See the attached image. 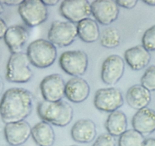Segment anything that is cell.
I'll use <instances>...</instances> for the list:
<instances>
[{
    "label": "cell",
    "instance_id": "obj_35",
    "mask_svg": "<svg viewBox=\"0 0 155 146\" xmlns=\"http://www.w3.org/2000/svg\"><path fill=\"white\" fill-rule=\"evenodd\" d=\"M4 5L2 3V2H0V15L4 12Z\"/></svg>",
    "mask_w": 155,
    "mask_h": 146
},
{
    "label": "cell",
    "instance_id": "obj_7",
    "mask_svg": "<svg viewBox=\"0 0 155 146\" xmlns=\"http://www.w3.org/2000/svg\"><path fill=\"white\" fill-rule=\"evenodd\" d=\"M77 36V25L70 21H53L48 32V40L60 47L71 45Z\"/></svg>",
    "mask_w": 155,
    "mask_h": 146
},
{
    "label": "cell",
    "instance_id": "obj_28",
    "mask_svg": "<svg viewBox=\"0 0 155 146\" xmlns=\"http://www.w3.org/2000/svg\"><path fill=\"white\" fill-rule=\"evenodd\" d=\"M116 2L119 7H122L127 9H132L137 5L138 1H136V0H130V1L117 0V1H116Z\"/></svg>",
    "mask_w": 155,
    "mask_h": 146
},
{
    "label": "cell",
    "instance_id": "obj_32",
    "mask_svg": "<svg viewBox=\"0 0 155 146\" xmlns=\"http://www.w3.org/2000/svg\"><path fill=\"white\" fill-rule=\"evenodd\" d=\"M42 2L46 6H54L59 2L58 0H44Z\"/></svg>",
    "mask_w": 155,
    "mask_h": 146
},
{
    "label": "cell",
    "instance_id": "obj_3",
    "mask_svg": "<svg viewBox=\"0 0 155 146\" xmlns=\"http://www.w3.org/2000/svg\"><path fill=\"white\" fill-rule=\"evenodd\" d=\"M27 55L30 64L39 68H46L55 62L57 49L48 40L37 39L28 45Z\"/></svg>",
    "mask_w": 155,
    "mask_h": 146
},
{
    "label": "cell",
    "instance_id": "obj_1",
    "mask_svg": "<svg viewBox=\"0 0 155 146\" xmlns=\"http://www.w3.org/2000/svg\"><path fill=\"white\" fill-rule=\"evenodd\" d=\"M33 96L23 88L6 90L0 100V116L5 124L24 121L33 110Z\"/></svg>",
    "mask_w": 155,
    "mask_h": 146
},
{
    "label": "cell",
    "instance_id": "obj_13",
    "mask_svg": "<svg viewBox=\"0 0 155 146\" xmlns=\"http://www.w3.org/2000/svg\"><path fill=\"white\" fill-rule=\"evenodd\" d=\"M32 127L27 122L24 121L5 124L4 135L9 145L20 146L24 144L31 136Z\"/></svg>",
    "mask_w": 155,
    "mask_h": 146
},
{
    "label": "cell",
    "instance_id": "obj_37",
    "mask_svg": "<svg viewBox=\"0 0 155 146\" xmlns=\"http://www.w3.org/2000/svg\"><path fill=\"white\" fill-rule=\"evenodd\" d=\"M8 146H12V145H8Z\"/></svg>",
    "mask_w": 155,
    "mask_h": 146
},
{
    "label": "cell",
    "instance_id": "obj_26",
    "mask_svg": "<svg viewBox=\"0 0 155 146\" xmlns=\"http://www.w3.org/2000/svg\"><path fill=\"white\" fill-rule=\"evenodd\" d=\"M142 45L148 51H155V25L147 29L143 33Z\"/></svg>",
    "mask_w": 155,
    "mask_h": 146
},
{
    "label": "cell",
    "instance_id": "obj_20",
    "mask_svg": "<svg viewBox=\"0 0 155 146\" xmlns=\"http://www.w3.org/2000/svg\"><path fill=\"white\" fill-rule=\"evenodd\" d=\"M31 136L39 146H52L55 140V134L51 124L41 121L32 127Z\"/></svg>",
    "mask_w": 155,
    "mask_h": 146
},
{
    "label": "cell",
    "instance_id": "obj_16",
    "mask_svg": "<svg viewBox=\"0 0 155 146\" xmlns=\"http://www.w3.org/2000/svg\"><path fill=\"white\" fill-rule=\"evenodd\" d=\"M133 129L142 135H148L155 132V111L145 107L137 110L132 119Z\"/></svg>",
    "mask_w": 155,
    "mask_h": 146
},
{
    "label": "cell",
    "instance_id": "obj_15",
    "mask_svg": "<svg viewBox=\"0 0 155 146\" xmlns=\"http://www.w3.org/2000/svg\"><path fill=\"white\" fill-rule=\"evenodd\" d=\"M90 94V86L85 79L73 77L65 85V97L74 103H80L86 100Z\"/></svg>",
    "mask_w": 155,
    "mask_h": 146
},
{
    "label": "cell",
    "instance_id": "obj_36",
    "mask_svg": "<svg viewBox=\"0 0 155 146\" xmlns=\"http://www.w3.org/2000/svg\"><path fill=\"white\" fill-rule=\"evenodd\" d=\"M69 146H78V145H75V144H74V145H69Z\"/></svg>",
    "mask_w": 155,
    "mask_h": 146
},
{
    "label": "cell",
    "instance_id": "obj_23",
    "mask_svg": "<svg viewBox=\"0 0 155 146\" xmlns=\"http://www.w3.org/2000/svg\"><path fill=\"white\" fill-rule=\"evenodd\" d=\"M100 43L107 49L117 47L121 42V36L119 30L114 27H107L100 33Z\"/></svg>",
    "mask_w": 155,
    "mask_h": 146
},
{
    "label": "cell",
    "instance_id": "obj_17",
    "mask_svg": "<svg viewBox=\"0 0 155 146\" xmlns=\"http://www.w3.org/2000/svg\"><path fill=\"white\" fill-rule=\"evenodd\" d=\"M151 59L150 52L142 45L130 47L124 52V61L134 71H139L148 66Z\"/></svg>",
    "mask_w": 155,
    "mask_h": 146
},
{
    "label": "cell",
    "instance_id": "obj_19",
    "mask_svg": "<svg viewBox=\"0 0 155 146\" xmlns=\"http://www.w3.org/2000/svg\"><path fill=\"white\" fill-rule=\"evenodd\" d=\"M126 98L130 107L139 110L148 107L151 101V94L142 85H134L128 89Z\"/></svg>",
    "mask_w": 155,
    "mask_h": 146
},
{
    "label": "cell",
    "instance_id": "obj_8",
    "mask_svg": "<svg viewBox=\"0 0 155 146\" xmlns=\"http://www.w3.org/2000/svg\"><path fill=\"white\" fill-rule=\"evenodd\" d=\"M124 97L121 91L116 88L98 89L95 92L93 103L97 109L105 113L118 110L124 104Z\"/></svg>",
    "mask_w": 155,
    "mask_h": 146
},
{
    "label": "cell",
    "instance_id": "obj_34",
    "mask_svg": "<svg viewBox=\"0 0 155 146\" xmlns=\"http://www.w3.org/2000/svg\"><path fill=\"white\" fill-rule=\"evenodd\" d=\"M3 89H4V82H3L2 78L0 75V95H1L2 93Z\"/></svg>",
    "mask_w": 155,
    "mask_h": 146
},
{
    "label": "cell",
    "instance_id": "obj_6",
    "mask_svg": "<svg viewBox=\"0 0 155 146\" xmlns=\"http://www.w3.org/2000/svg\"><path fill=\"white\" fill-rule=\"evenodd\" d=\"M89 58L83 50H68L61 53L59 65L64 72L74 77L83 75L87 70Z\"/></svg>",
    "mask_w": 155,
    "mask_h": 146
},
{
    "label": "cell",
    "instance_id": "obj_22",
    "mask_svg": "<svg viewBox=\"0 0 155 146\" xmlns=\"http://www.w3.org/2000/svg\"><path fill=\"white\" fill-rule=\"evenodd\" d=\"M127 118L121 110L110 113L106 120L105 126L107 133L113 137H120L127 130Z\"/></svg>",
    "mask_w": 155,
    "mask_h": 146
},
{
    "label": "cell",
    "instance_id": "obj_9",
    "mask_svg": "<svg viewBox=\"0 0 155 146\" xmlns=\"http://www.w3.org/2000/svg\"><path fill=\"white\" fill-rule=\"evenodd\" d=\"M59 12L68 21L78 24L92 15L91 3L87 0H64L61 3Z\"/></svg>",
    "mask_w": 155,
    "mask_h": 146
},
{
    "label": "cell",
    "instance_id": "obj_10",
    "mask_svg": "<svg viewBox=\"0 0 155 146\" xmlns=\"http://www.w3.org/2000/svg\"><path fill=\"white\" fill-rule=\"evenodd\" d=\"M65 85L66 83L60 74L45 76L39 85V89L44 100L50 102L61 100L65 96Z\"/></svg>",
    "mask_w": 155,
    "mask_h": 146
},
{
    "label": "cell",
    "instance_id": "obj_31",
    "mask_svg": "<svg viewBox=\"0 0 155 146\" xmlns=\"http://www.w3.org/2000/svg\"><path fill=\"white\" fill-rule=\"evenodd\" d=\"M143 146H155V138H148L145 140Z\"/></svg>",
    "mask_w": 155,
    "mask_h": 146
},
{
    "label": "cell",
    "instance_id": "obj_21",
    "mask_svg": "<svg viewBox=\"0 0 155 146\" xmlns=\"http://www.w3.org/2000/svg\"><path fill=\"white\" fill-rule=\"evenodd\" d=\"M77 36L83 42L91 43L99 40L100 29L95 20L88 18L77 24Z\"/></svg>",
    "mask_w": 155,
    "mask_h": 146
},
{
    "label": "cell",
    "instance_id": "obj_25",
    "mask_svg": "<svg viewBox=\"0 0 155 146\" xmlns=\"http://www.w3.org/2000/svg\"><path fill=\"white\" fill-rule=\"evenodd\" d=\"M141 85L150 91H155V65L145 70L141 78Z\"/></svg>",
    "mask_w": 155,
    "mask_h": 146
},
{
    "label": "cell",
    "instance_id": "obj_24",
    "mask_svg": "<svg viewBox=\"0 0 155 146\" xmlns=\"http://www.w3.org/2000/svg\"><path fill=\"white\" fill-rule=\"evenodd\" d=\"M145 137L134 129H127L119 137L118 146H143Z\"/></svg>",
    "mask_w": 155,
    "mask_h": 146
},
{
    "label": "cell",
    "instance_id": "obj_18",
    "mask_svg": "<svg viewBox=\"0 0 155 146\" xmlns=\"http://www.w3.org/2000/svg\"><path fill=\"white\" fill-rule=\"evenodd\" d=\"M97 134L96 126L91 120H77L71 129V138L76 142L86 144L93 141Z\"/></svg>",
    "mask_w": 155,
    "mask_h": 146
},
{
    "label": "cell",
    "instance_id": "obj_33",
    "mask_svg": "<svg viewBox=\"0 0 155 146\" xmlns=\"http://www.w3.org/2000/svg\"><path fill=\"white\" fill-rule=\"evenodd\" d=\"M143 2L148 5L155 6V0H145V1H143Z\"/></svg>",
    "mask_w": 155,
    "mask_h": 146
},
{
    "label": "cell",
    "instance_id": "obj_11",
    "mask_svg": "<svg viewBox=\"0 0 155 146\" xmlns=\"http://www.w3.org/2000/svg\"><path fill=\"white\" fill-rule=\"evenodd\" d=\"M91 9L95 21L102 25L114 22L120 14L119 6L113 0H95L91 3Z\"/></svg>",
    "mask_w": 155,
    "mask_h": 146
},
{
    "label": "cell",
    "instance_id": "obj_12",
    "mask_svg": "<svg viewBox=\"0 0 155 146\" xmlns=\"http://www.w3.org/2000/svg\"><path fill=\"white\" fill-rule=\"evenodd\" d=\"M125 70V61L119 55H110L103 62L101 78L104 84L114 85L123 77Z\"/></svg>",
    "mask_w": 155,
    "mask_h": 146
},
{
    "label": "cell",
    "instance_id": "obj_29",
    "mask_svg": "<svg viewBox=\"0 0 155 146\" xmlns=\"http://www.w3.org/2000/svg\"><path fill=\"white\" fill-rule=\"evenodd\" d=\"M8 28V27L5 21L2 18H0V40L2 39V38L4 39V36L5 35Z\"/></svg>",
    "mask_w": 155,
    "mask_h": 146
},
{
    "label": "cell",
    "instance_id": "obj_14",
    "mask_svg": "<svg viewBox=\"0 0 155 146\" xmlns=\"http://www.w3.org/2000/svg\"><path fill=\"white\" fill-rule=\"evenodd\" d=\"M29 36L30 33L26 27L15 24L8 27L4 36V41L12 54L21 53L23 47L28 40Z\"/></svg>",
    "mask_w": 155,
    "mask_h": 146
},
{
    "label": "cell",
    "instance_id": "obj_5",
    "mask_svg": "<svg viewBox=\"0 0 155 146\" xmlns=\"http://www.w3.org/2000/svg\"><path fill=\"white\" fill-rule=\"evenodd\" d=\"M18 13L26 25L30 27L43 24L48 17L47 6L40 0H24L18 5Z\"/></svg>",
    "mask_w": 155,
    "mask_h": 146
},
{
    "label": "cell",
    "instance_id": "obj_4",
    "mask_svg": "<svg viewBox=\"0 0 155 146\" xmlns=\"http://www.w3.org/2000/svg\"><path fill=\"white\" fill-rule=\"evenodd\" d=\"M30 62L27 53H12L6 65L5 78L12 83L24 84L30 82L33 71L30 68Z\"/></svg>",
    "mask_w": 155,
    "mask_h": 146
},
{
    "label": "cell",
    "instance_id": "obj_27",
    "mask_svg": "<svg viewBox=\"0 0 155 146\" xmlns=\"http://www.w3.org/2000/svg\"><path fill=\"white\" fill-rule=\"evenodd\" d=\"M92 146H116V141L114 137L108 133H104L95 140Z\"/></svg>",
    "mask_w": 155,
    "mask_h": 146
},
{
    "label": "cell",
    "instance_id": "obj_30",
    "mask_svg": "<svg viewBox=\"0 0 155 146\" xmlns=\"http://www.w3.org/2000/svg\"><path fill=\"white\" fill-rule=\"evenodd\" d=\"M22 1H19V0H11V1H2V3L3 5H6L8 6H15L19 5Z\"/></svg>",
    "mask_w": 155,
    "mask_h": 146
},
{
    "label": "cell",
    "instance_id": "obj_2",
    "mask_svg": "<svg viewBox=\"0 0 155 146\" xmlns=\"http://www.w3.org/2000/svg\"><path fill=\"white\" fill-rule=\"evenodd\" d=\"M37 114L42 121L64 127L72 121L74 109L69 103L62 100L55 102L42 100L38 104Z\"/></svg>",
    "mask_w": 155,
    "mask_h": 146
}]
</instances>
